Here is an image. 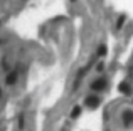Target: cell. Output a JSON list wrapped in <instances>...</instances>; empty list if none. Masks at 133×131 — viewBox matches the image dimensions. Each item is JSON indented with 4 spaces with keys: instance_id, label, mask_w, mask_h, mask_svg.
<instances>
[{
    "instance_id": "6da1fadb",
    "label": "cell",
    "mask_w": 133,
    "mask_h": 131,
    "mask_svg": "<svg viewBox=\"0 0 133 131\" xmlns=\"http://www.w3.org/2000/svg\"><path fill=\"white\" fill-rule=\"evenodd\" d=\"M106 86H108L106 79H96V81L91 84V89H93V91H103V89H106Z\"/></svg>"
},
{
    "instance_id": "7a4b0ae2",
    "label": "cell",
    "mask_w": 133,
    "mask_h": 131,
    "mask_svg": "<svg viewBox=\"0 0 133 131\" xmlns=\"http://www.w3.org/2000/svg\"><path fill=\"white\" fill-rule=\"evenodd\" d=\"M121 119H123V125H125V126L133 125V111H131V109H127V111H123V114H121Z\"/></svg>"
},
{
    "instance_id": "3957f363",
    "label": "cell",
    "mask_w": 133,
    "mask_h": 131,
    "mask_svg": "<svg viewBox=\"0 0 133 131\" xmlns=\"http://www.w3.org/2000/svg\"><path fill=\"white\" fill-rule=\"evenodd\" d=\"M86 106L91 108V109L98 108V106H99V98H98V96H88V98H86Z\"/></svg>"
},
{
    "instance_id": "277c9868",
    "label": "cell",
    "mask_w": 133,
    "mask_h": 131,
    "mask_svg": "<svg viewBox=\"0 0 133 131\" xmlns=\"http://www.w3.org/2000/svg\"><path fill=\"white\" fill-rule=\"evenodd\" d=\"M118 91H120V92H123V94H130V91H131V89H130V86H128L127 82H123V84H120V86H118Z\"/></svg>"
},
{
    "instance_id": "5b68a950",
    "label": "cell",
    "mask_w": 133,
    "mask_h": 131,
    "mask_svg": "<svg viewBox=\"0 0 133 131\" xmlns=\"http://www.w3.org/2000/svg\"><path fill=\"white\" fill-rule=\"evenodd\" d=\"M79 114H81V108H79V106H76L74 111H72V118H78Z\"/></svg>"
},
{
    "instance_id": "8992f818",
    "label": "cell",
    "mask_w": 133,
    "mask_h": 131,
    "mask_svg": "<svg viewBox=\"0 0 133 131\" xmlns=\"http://www.w3.org/2000/svg\"><path fill=\"white\" fill-rule=\"evenodd\" d=\"M104 54H106V46H101L99 49H98V56H101V57H103Z\"/></svg>"
},
{
    "instance_id": "52a82bcc",
    "label": "cell",
    "mask_w": 133,
    "mask_h": 131,
    "mask_svg": "<svg viewBox=\"0 0 133 131\" xmlns=\"http://www.w3.org/2000/svg\"><path fill=\"white\" fill-rule=\"evenodd\" d=\"M123 22H125V17H121V19L118 20V24H116V27H118V29H120V27L123 25Z\"/></svg>"
}]
</instances>
